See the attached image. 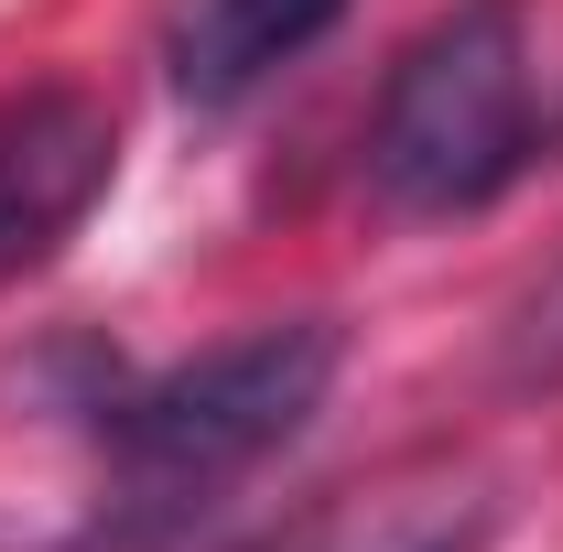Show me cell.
Returning <instances> with one entry per match:
<instances>
[{"instance_id": "obj_1", "label": "cell", "mask_w": 563, "mask_h": 552, "mask_svg": "<svg viewBox=\"0 0 563 552\" xmlns=\"http://www.w3.org/2000/svg\"><path fill=\"white\" fill-rule=\"evenodd\" d=\"M531 11L455 0L379 76L368 109V196L390 217H477L531 174Z\"/></svg>"}, {"instance_id": "obj_2", "label": "cell", "mask_w": 563, "mask_h": 552, "mask_svg": "<svg viewBox=\"0 0 563 552\" xmlns=\"http://www.w3.org/2000/svg\"><path fill=\"white\" fill-rule=\"evenodd\" d=\"M347 368V325L336 314H272L239 336L196 346L174 368H152L131 390H98V455L120 466V487H239L250 466H272L303 422L325 412Z\"/></svg>"}, {"instance_id": "obj_3", "label": "cell", "mask_w": 563, "mask_h": 552, "mask_svg": "<svg viewBox=\"0 0 563 552\" xmlns=\"http://www.w3.org/2000/svg\"><path fill=\"white\" fill-rule=\"evenodd\" d=\"M120 185V120L98 87L44 76L0 98V281L44 272L76 228L98 217V196Z\"/></svg>"}, {"instance_id": "obj_4", "label": "cell", "mask_w": 563, "mask_h": 552, "mask_svg": "<svg viewBox=\"0 0 563 552\" xmlns=\"http://www.w3.org/2000/svg\"><path fill=\"white\" fill-rule=\"evenodd\" d=\"M347 11L357 0H174V22H163V87L196 120H228L282 66H303Z\"/></svg>"}, {"instance_id": "obj_5", "label": "cell", "mask_w": 563, "mask_h": 552, "mask_svg": "<svg viewBox=\"0 0 563 552\" xmlns=\"http://www.w3.org/2000/svg\"><path fill=\"white\" fill-rule=\"evenodd\" d=\"M498 498L477 466H401L379 487L325 498L282 552H488L498 542Z\"/></svg>"}, {"instance_id": "obj_6", "label": "cell", "mask_w": 563, "mask_h": 552, "mask_svg": "<svg viewBox=\"0 0 563 552\" xmlns=\"http://www.w3.org/2000/svg\"><path fill=\"white\" fill-rule=\"evenodd\" d=\"M66 552H239V509L228 487H120Z\"/></svg>"}, {"instance_id": "obj_7", "label": "cell", "mask_w": 563, "mask_h": 552, "mask_svg": "<svg viewBox=\"0 0 563 552\" xmlns=\"http://www.w3.org/2000/svg\"><path fill=\"white\" fill-rule=\"evenodd\" d=\"M488 368H498V390H509V401H553V390H563V250L520 281L509 303H498Z\"/></svg>"}]
</instances>
